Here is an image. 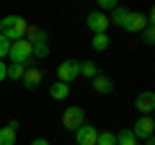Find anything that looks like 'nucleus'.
I'll use <instances>...</instances> for the list:
<instances>
[{"label":"nucleus","instance_id":"nucleus-1","mask_svg":"<svg viewBox=\"0 0 155 145\" xmlns=\"http://www.w3.org/2000/svg\"><path fill=\"white\" fill-rule=\"evenodd\" d=\"M26 31H28V21L21 16H5L0 18V34L5 36L8 42H18V39H26Z\"/></svg>","mask_w":155,"mask_h":145},{"label":"nucleus","instance_id":"nucleus-2","mask_svg":"<svg viewBox=\"0 0 155 145\" xmlns=\"http://www.w3.org/2000/svg\"><path fill=\"white\" fill-rule=\"evenodd\" d=\"M8 57H11V62H16V65H23L28 67V62H34V44L28 39H18L11 44V52H8Z\"/></svg>","mask_w":155,"mask_h":145},{"label":"nucleus","instance_id":"nucleus-3","mask_svg":"<svg viewBox=\"0 0 155 145\" xmlns=\"http://www.w3.org/2000/svg\"><path fill=\"white\" fill-rule=\"evenodd\" d=\"M80 124H85V112H83V106H67L65 112H62V127L70 130V132H75Z\"/></svg>","mask_w":155,"mask_h":145},{"label":"nucleus","instance_id":"nucleus-4","mask_svg":"<svg viewBox=\"0 0 155 145\" xmlns=\"http://www.w3.org/2000/svg\"><path fill=\"white\" fill-rule=\"evenodd\" d=\"M78 75H80V62H78V60H65V62H60V67H57V78H60V83H67V86H70L72 80H78Z\"/></svg>","mask_w":155,"mask_h":145},{"label":"nucleus","instance_id":"nucleus-5","mask_svg":"<svg viewBox=\"0 0 155 145\" xmlns=\"http://www.w3.org/2000/svg\"><path fill=\"white\" fill-rule=\"evenodd\" d=\"M132 130V135L142 143V140H147V137H153V132H155V122H153V117H140L137 122H134V127H129Z\"/></svg>","mask_w":155,"mask_h":145},{"label":"nucleus","instance_id":"nucleus-6","mask_svg":"<svg viewBox=\"0 0 155 145\" xmlns=\"http://www.w3.org/2000/svg\"><path fill=\"white\" fill-rule=\"evenodd\" d=\"M134 109H137L142 117H150L153 109H155V93L153 91H142V93L134 99Z\"/></svg>","mask_w":155,"mask_h":145},{"label":"nucleus","instance_id":"nucleus-7","mask_svg":"<svg viewBox=\"0 0 155 145\" xmlns=\"http://www.w3.org/2000/svg\"><path fill=\"white\" fill-rule=\"evenodd\" d=\"M85 26H88L93 34H106V29H109V16L93 11V13H88V18H85Z\"/></svg>","mask_w":155,"mask_h":145},{"label":"nucleus","instance_id":"nucleus-8","mask_svg":"<svg viewBox=\"0 0 155 145\" xmlns=\"http://www.w3.org/2000/svg\"><path fill=\"white\" fill-rule=\"evenodd\" d=\"M75 140H78V145H96L98 130H96L93 124H80V127L75 130Z\"/></svg>","mask_w":155,"mask_h":145},{"label":"nucleus","instance_id":"nucleus-9","mask_svg":"<svg viewBox=\"0 0 155 145\" xmlns=\"http://www.w3.org/2000/svg\"><path fill=\"white\" fill-rule=\"evenodd\" d=\"M124 31L127 34H140V31H145V29H147V18L142 16V13H129V18H127V23H124Z\"/></svg>","mask_w":155,"mask_h":145},{"label":"nucleus","instance_id":"nucleus-10","mask_svg":"<svg viewBox=\"0 0 155 145\" xmlns=\"http://www.w3.org/2000/svg\"><path fill=\"white\" fill-rule=\"evenodd\" d=\"M21 83H23V88H26V91H34L39 83H41V70H36V67H26Z\"/></svg>","mask_w":155,"mask_h":145},{"label":"nucleus","instance_id":"nucleus-11","mask_svg":"<svg viewBox=\"0 0 155 145\" xmlns=\"http://www.w3.org/2000/svg\"><path fill=\"white\" fill-rule=\"evenodd\" d=\"M16 135H18V122L0 127V145H16Z\"/></svg>","mask_w":155,"mask_h":145},{"label":"nucleus","instance_id":"nucleus-12","mask_svg":"<svg viewBox=\"0 0 155 145\" xmlns=\"http://www.w3.org/2000/svg\"><path fill=\"white\" fill-rule=\"evenodd\" d=\"M91 83H93V91H96V93H111V91H114V80H111L109 75H101V72L91 80Z\"/></svg>","mask_w":155,"mask_h":145},{"label":"nucleus","instance_id":"nucleus-13","mask_svg":"<svg viewBox=\"0 0 155 145\" xmlns=\"http://www.w3.org/2000/svg\"><path fill=\"white\" fill-rule=\"evenodd\" d=\"M67 96H70V86H67V83H52V86H49V99L65 101Z\"/></svg>","mask_w":155,"mask_h":145},{"label":"nucleus","instance_id":"nucleus-14","mask_svg":"<svg viewBox=\"0 0 155 145\" xmlns=\"http://www.w3.org/2000/svg\"><path fill=\"white\" fill-rule=\"evenodd\" d=\"M129 13H132L129 8H119V5H116V8H114V13L109 16V23H116V26H124V23H127V18H129Z\"/></svg>","mask_w":155,"mask_h":145},{"label":"nucleus","instance_id":"nucleus-15","mask_svg":"<svg viewBox=\"0 0 155 145\" xmlns=\"http://www.w3.org/2000/svg\"><path fill=\"white\" fill-rule=\"evenodd\" d=\"M111 44V39L106 36V34H93V42H91V47H93L96 52H106Z\"/></svg>","mask_w":155,"mask_h":145},{"label":"nucleus","instance_id":"nucleus-16","mask_svg":"<svg viewBox=\"0 0 155 145\" xmlns=\"http://www.w3.org/2000/svg\"><path fill=\"white\" fill-rule=\"evenodd\" d=\"M116 145H140V140L132 135V130H119V135H116Z\"/></svg>","mask_w":155,"mask_h":145},{"label":"nucleus","instance_id":"nucleus-17","mask_svg":"<svg viewBox=\"0 0 155 145\" xmlns=\"http://www.w3.org/2000/svg\"><path fill=\"white\" fill-rule=\"evenodd\" d=\"M80 75H85V78H91V80H93L96 75H98V70H96V62L83 60V62H80Z\"/></svg>","mask_w":155,"mask_h":145},{"label":"nucleus","instance_id":"nucleus-18","mask_svg":"<svg viewBox=\"0 0 155 145\" xmlns=\"http://www.w3.org/2000/svg\"><path fill=\"white\" fill-rule=\"evenodd\" d=\"M23 72H26V67H23V65H16V62H11V65H8L5 78H11V80H21V78H23Z\"/></svg>","mask_w":155,"mask_h":145},{"label":"nucleus","instance_id":"nucleus-19","mask_svg":"<svg viewBox=\"0 0 155 145\" xmlns=\"http://www.w3.org/2000/svg\"><path fill=\"white\" fill-rule=\"evenodd\" d=\"M96 145H116V135L114 132H98Z\"/></svg>","mask_w":155,"mask_h":145},{"label":"nucleus","instance_id":"nucleus-20","mask_svg":"<svg viewBox=\"0 0 155 145\" xmlns=\"http://www.w3.org/2000/svg\"><path fill=\"white\" fill-rule=\"evenodd\" d=\"M34 55H36V57H47V55H49V44H47V42L34 44Z\"/></svg>","mask_w":155,"mask_h":145},{"label":"nucleus","instance_id":"nucleus-21","mask_svg":"<svg viewBox=\"0 0 155 145\" xmlns=\"http://www.w3.org/2000/svg\"><path fill=\"white\" fill-rule=\"evenodd\" d=\"M8 52H11V42L0 34V60H3V57H8Z\"/></svg>","mask_w":155,"mask_h":145},{"label":"nucleus","instance_id":"nucleus-22","mask_svg":"<svg viewBox=\"0 0 155 145\" xmlns=\"http://www.w3.org/2000/svg\"><path fill=\"white\" fill-rule=\"evenodd\" d=\"M153 42H155V26L147 23V29H145V44H153Z\"/></svg>","mask_w":155,"mask_h":145},{"label":"nucleus","instance_id":"nucleus-23","mask_svg":"<svg viewBox=\"0 0 155 145\" xmlns=\"http://www.w3.org/2000/svg\"><path fill=\"white\" fill-rule=\"evenodd\" d=\"M114 8H116L114 0H101V3H98V13L101 11H114Z\"/></svg>","mask_w":155,"mask_h":145},{"label":"nucleus","instance_id":"nucleus-24","mask_svg":"<svg viewBox=\"0 0 155 145\" xmlns=\"http://www.w3.org/2000/svg\"><path fill=\"white\" fill-rule=\"evenodd\" d=\"M5 72H8V62H3V60H0V83L5 80Z\"/></svg>","mask_w":155,"mask_h":145},{"label":"nucleus","instance_id":"nucleus-25","mask_svg":"<svg viewBox=\"0 0 155 145\" xmlns=\"http://www.w3.org/2000/svg\"><path fill=\"white\" fill-rule=\"evenodd\" d=\"M31 145H49V140L47 137H36V140H31Z\"/></svg>","mask_w":155,"mask_h":145},{"label":"nucleus","instance_id":"nucleus-26","mask_svg":"<svg viewBox=\"0 0 155 145\" xmlns=\"http://www.w3.org/2000/svg\"><path fill=\"white\" fill-rule=\"evenodd\" d=\"M145 145H155V140H153V137H147V140H145Z\"/></svg>","mask_w":155,"mask_h":145}]
</instances>
